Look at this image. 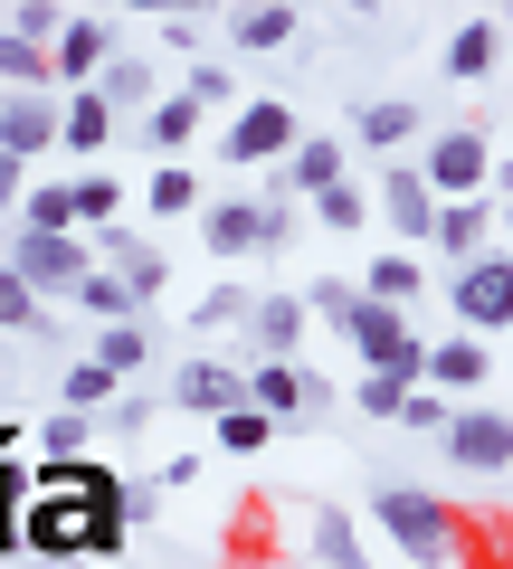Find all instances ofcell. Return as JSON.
Wrapping results in <instances>:
<instances>
[{
  "instance_id": "obj_1",
  "label": "cell",
  "mask_w": 513,
  "mask_h": 569,
  "mask_svg": "<svg viewBox=\"0 0 513 569\" xmlns=\"http://www.w3.org/2000/svg\"><path fill=\"white\" fill-rule=\"evenodd\" d=\"M371 522H381V541L410 569H456L466 560V512L447 493H428V485H381L371 493Z\"/></svg>"
},
{
  "instance_id": "obj_2",
  "label": "cell",
  "mask_w": 513,
  "mask_h": 569,
  "mask_svg": "<svg viewBox=\"0 0 513 569\" xmlns=\"http://www.w3.org/2000/svg\"><path fill=\"white\" fill-rule=\"evenodd\" d=\"M494 133L485 123H447V133H428V152H418V181H428V200H485L494 190Z\"/></svg>"
},
{
  "instance_id": "obj_3",
  "label": "cell",
  "mask_w": 513,
  "mask_h": 569,
  "mask_svg": "<svg viewBox=\"0 0 513 569\" xmlns=\"http://www.w3.org/2000/svg\"><path fill=\"white\" fill-rule=\"evenodd\" d=\"M437 447H447L456 475H475V485H504V466H513V418H504V399H466V408H447Z\"/></svg>"
},
{
  "instance_id": "obj_4",
  "label": "cell",
  "mask_w": 513,
  "mask_h": 569,
  "mask_svg": "<svg viewBox=\"0 0 513 569\" xmlns=\"http://www.w3.org/2000/svg\"><path fill=\"white\" fill-rule=\"evenodd\" d=\"M295 104L286 96H247V104H228V133H219V162H238V171H276L295 152Z\"/></svg>"
},
{
  "instance_id": "obj_5",
  "label": "cell",
  "mask_w": 513,
  "mask_h": 569,
  "mask_svg": "<svg viewBox=\"0 0 513 569\" xmlns=\"http://www.w3.org/2000/svg\"><path fill=\"white\" fill-rule=\"evenodd\" d=\"M447 295H456V323H466V342H494V332L513 323V257H504V247L466 257Z\"/></svg>"
},
{
  "instance_id": "obj_6",
  "label": "cell",
  "mask_w": 513,
  "mask_h": 569,
  "mask_svg": "<svg viewBox=\"0 0 513 569\" xmlns=\"http://www.w3.org/2000/svg\"><path fill=\"white\" fill-rule=\"evenodd\" d=\"M0 247H10L0 266H10V276H20L39 305H48V295H77V276L96 266V257H86V238H29V228H10Z\"/></svg>"
},
{
  "instance_id": "obj_7",
  "label": "cell",
  "mask_w": 513,
  "mask_h": 569,
  "mask_svg": "<svg viewBox=\"0 0 513 569\" xmlns=\"http://www.w3.org/2000/svg\"><path fill=\"white\" fill-rule=\"evenodd\" d=\"M105 58H115V20H96V10H67L58 48H48V96H86V86L105 77Z\"/></svg>"
},
{
  "instance_id": "obj_8",
  "label": "cell",
  "mask_w": 513,
  "mask_h": 569,
  "mask_svg": "<svg viewBox=\"0 0 513 569\" xmlns=\"http://www.w3.org/2000/svg\"><path fill=\"white\" fill-rule=\"evenodd\" d=\"M247 361H305V305H295V284H257V305H247Z\"/></svg>"
},
{
  "instance_id": "obj_9",
  "label": "cell",
  "mask_w": 513,
  "mask_h": 569,
  "mask_svg": "<svg viewBox=\"0 0 513 569\" xmlns=\"http://www.w3.org/2000/svg\"><path fill=\"white\" fill-rule=\"evenodd\" d=\"M371 219H391L399 257H418V247H428L437 200H428V181H418V162H391V181H381V209H371Z\"/></svg>"
},
{
  "instance_id": "obj_10",
  "label": "cell",
  "mask_w": 513,
  "mask_h": 569,
  "mask_svg": "<svg viewBox=\"0 0 513 569\" xmlns=\"http://www.w3.org/2000/svg\"><path fill=\"white\" fill-rule=\"evenodd\" d=\"M171 408H190V418H228V408H247V370L238 361H181V370H171Z\"/></svg>"
},
{
  "instance_id": "obj_11",
  "label": "cell",
  "mask_w": 513,
  "mask_h": 569,
  "mask_svg": "<svg viewBox=\"0 0 513 569\" xmlns=\"http://www.w3.org/2000/svg\"><path fill=\"white\" fill-rule=\"evenodd\" d=\"M494 67H504V10H466L456 39H447V77L456 86H485Z\"/></svg>"
},
{
  "instance_id": "obj_12",
  "label": "cell",
  "mask_w": 513,
  "mask_h": 569,
  "mask_svg": "<svg viewBox=\"0 0 513 569\" xmlns=\"http://www.w3.org/2000/svg\"><path fill=\"white\" fill-rule=\"evenodd\" d=\"M0 152L29 171V152H58V96H0Z\"/></svg>"
},
{
  "instance_id": "obj_13",
  "label": "cell",
  "mask_w": 513,
  "mask_h": 569,
  "mask_svg": "<svg viewBox=\"0 0 513 569\" xmlns=\"http://www.w3.org/2000/svg\"><path fill=\"white\" fill-rule=\"evenodd\" d=\"M494 219H504V209H494V190H485V200H437V228H428V238L466 266V257H485V247H504V238H494Z\"/></svg>"
},
{
  "instance_id": "obj_14",
  "label": "cell",
  "mask_w": 513,
  "mask_h": 569,
  "mask_svg": "<svg viewBox=\"0 0 513 569\" xmlns=\"http://www.w3.org/2000/svg\"><path fill=\"white\" fill-rule=\"evenodd\" d=\"M333 181H343V133H295V152L276 162V190H286V200L305 190L314 200V190H333Z\"/></svg>"
},
{
  "instance_id": "obj_15",
  "label": "cell",
  "mask_w": 513,
  "mask_h": 569,
  "mask_svg": "<svg viewBox=\"0 0 513 569\" xmlns=\"http://www.w3.org/2000/svg\"><path fill=\"white\" fill-rule=\"evenodd\" d=\"M428 133V114H418L410 96H371V104H352V142H371V152H399V142H418Z\"/></svg>"
},
{
  "instance_id": "obj_16",
  "label": "cell",
  "mask_w": 513,
  "mask_h": 569,
  "mask_svg": "<svg viewBox=\"0 0 513 569\" xmlns=\"http://www.w3.org/2000/svg\"><path fill=\"white\" fill-rule=\"evenodd\" d=\"M86 96H96L105 114H152V104H162V77H152V58H105V77L86 86Z\"/></svg>"
},
{
  "instance_id": "obj_17",
  "label": "cell",
  "mask_w": 513,
  "mask_h": 569,
  "mask_svg": "<svg viewBox=\"0 0 513 569\" xmlns=\"http://www.w3.org/2000/svg\"><path fill=\"white\" fill-rule=\"evenodd\" d=\"M105 142H115V114L96 96H58V152H77L86 171H105Z\"/></svg>"
},
{
  "instance_id": "obj_18",
  "label": "cell",
  "mask_w": 513,
  "mask_h": 569,
  "mask_svg": "<svg viewBox=\"0 0 513 569\" xmlns=\"http://www.w3.org/2000/svg\"><path fill=\"white\" fill-rule=\"evenodd\" d=\"M295 29H305V10H286V0H267V10H228V48H238V58L295 48Z\"/></svg>"
},
{
  "instance_id": "obj_19",
  "label": "cell",
  "mask_w": 513,
  "mask_h": 569,
  "mask_svg": "<svg viewBox=\"0 0 513 569\" xmlns=\"http://www.w3.org/2000/svg\"><path fill=\"white\" fill-rule=\"evenodd\" d=\"M418 284H428V266H418V257H399V247H391V257H371L362 276H352V295H371V305L410 313V305H418Z\"/></svg>"
},
{
  "instance_id": "obj_20",
  "label": "cell",
  "mask_w": 513,
  "mask_h": 569,
  "mask_svg": "<svg viewBox=\"0 0 513 569\" xmlns=\"http://www.w3.org/2000/svg\"><path fill=\"white\" fill-rule=\"evenodd\" d=\"M200 247L209 257H257V200H200Z\"/></svg>"
},
{
  "instance_id": "obj_21",
  "label": "cell",
  "mask_w": 513,
  "mask_h": 569,
  "mask_svg": "<svg viewBox=\"0 0 513 569\" xmlns=\"http://www.w3.org/2000/svg\"><path fill=\"white\" fill-rule=\"evenodd\" d=\"M305 550H314L324 569H371V541H362V522H352V512H333V503L305 522Z\"/></svg>"
},
{
  "instance_id": "obj_22",
  "label": "cell",
  "mask_w": 513,
  "mask_h": 569,
  "mask_svg": "<svg viewBox=\"0 0 513 569\" xmlns=\"http://www.w3.org/2000/svg\"><path fill=\"white\" fill-rule=\"evenodd\" d=\"M67 305H77V313H86L96 332H105V323H144V305H134V295H124V276H105V266H86Z\"/></svg>"
},
{
  "instance_id": "obj_23",
  "label": "cell",
  "mask_w": 513,
  "mask_h": 569,
  "mask_svg": "<svg viewBox=\"0 0 513 569\" xmlns=\"http://www.w3.org/2000/svg\"><path fill=\"white\" fill-rule=\"evenodd\" d=\"M144 142L162 152V162H181L190 142H200V104H190V96H162V104L144 114Z\"/></svg>"
},
{
  "instance_id": "obj_24",
  "label": "cell",
  "mask_w": 513,
  "mask_h": 569,
  "mask_svg": "<svg viewBox=\"0 0 513 569\" xmlns=\"http://www.w3.org/2000/svg\"><path fill=\"white\" fill-rule=\"evenodd\" d=\"M86 361H96L105 380H134V370L152 361V332H144V323H105V332H96V351H86Z\"/></svg>"
},
{
  "instance_id": "obj_25",
  "label": "cell",
  "mask_w": 513,
  "mask_h": 569,
  "mask_svg": "<svg viewBox=\"0 0 513 569\" xmlns=\"http://www.w3.org/2000/svg\"><path fill=\"white\" fill-rule=\"evenodd\" d=\"M67 200H77V238H96V228H115L124 181H115V171H77V181H67Z\"/></svg>"
},
{
  "instance_id": "obj_26",
  "label": "cell",
  "mask_w": 513,
  "mask_h": 569,
  "mask_svg": "<svg viewBox=\"0 0 513 569\" xmlns=\"http://www.w3.org/2000/svg\"><path fill=\"white\" fill-rule=\"evenodd\" d=\"M0 332H29V342H58V313H48L39 295H29L20 276H10V266H0Z\"/></svg>"
},
{
  "instance_id": "obj_27",
  "label": "cell",
  "mask_w": 513,
  "mask_h": 569,
  "mask_svg": "<svg viewBox=\"0 0 513 569\" xmlns=\"http://www.w3.org/2000/svg\"><path fill=\"white\" fill-rule=\"evenodd\" d=\"M0 96H48V48H29V39L0 29Z\"/></svg>"
},
{
  "instance_id": "obj_28",
  "label": "cell",
  "mask_w": 513,
  "mask_h": 569,
  "mask_svg": "<svg viewBox=\"0 0 513 569\" xmlns=\"http://www.w3.org/2000/svg\"><path fill=\"white\" fill-rule=\"evenodd\" d=\"M144 209H152V219H200V181H190V162H162V171H152Z\"/></svg>"
},
{
  "instance_id": "obj_29",
  "label": "cell",
  "mask_w": 513,
  "mask_h": 569,
  "mask_svg": "<svg viewBox=\"0 0 513 569\" xmlns=\"http://www.w3.org/2000/svg\"><path fill=\"white\" fill-rule=\"evenodd\" d=\"M20 512H29V456H0V560H20Z\"/></svg>"
},
{
  "instance_id": "obj_30",
  "label": "cell",
  "mask_w": 513,
  "mask_h": 569,
  "mask_svg": "<svg viewBox=\"0 0 513 569\" xmlns=\"http://www.w3.org/2000/svg\"><path fill=\"white\" fill-rule=\"evenodd\" d=\"M305 209H314V219H324V228H333V238H352V228H362V219H371V190H362V181H352V171H343V181H333V190H314V200H305Z\"/></svg>"
},
{
  "instance_id": "obj_31",
  "label": "cell",
  "mask_w": 513,
  "mask_h": 569,
  "mask_svg": "<svg viewBox=\"0 0 513 569\" xmlns=\"http://www.w3.org/2000/svg\"><path fill=\"white\" fill-rule=\"evenodd\" d=\"M0 29H10V39H29V48H58L67 10H58V0H20V10H0Z\"/></svg>"
},
{
  "instance_id": "obj_32",
  "label": "cell",
  "mask_w": 513,
  "mask_h": 569,
  "mask_svg": "<svg viewBox=\"0 0 513 569\" xmlns=\"http://www.w3.org/2000/svg\"><path fill=\"white\" fill-rule=\"evenodd\" d=\"M247 305H257V284H209L200 305H190V323H200V332H228V323H247Z\"/></svg>"
},
{
  "instance_id": "obj_33",
  "label": "cell",
  "mask_w": 513,
  "mask_h": 569,
  "mask_svg": "<svg viewBox=\"0 0 513 569\" xmlns=\"http://www.w3.org/2000/svg\"><path fill=\"white\" fill-rule=\"evenodd\" d=\"M267 437H276V427L257 418V408H228V418H219V456H257Z\"/></svg>"
},
{
  "instance_id": "obj_34",
  "label": "cell",
  "mask_w": 513,
  "mask_h": 569,
  "mask_svg": "<svg viewBox=\"0 0 513 569\" xmlns=\"http://www.w3.org/2000/svg\"><path fill=\"white\" fill-rule=\"evenodd\" d=\"M96 427H105V437H144V427H152V399H144V389H115Z\"/></svg>"
},
{
  "instance_id": "obj_35",
  "label": "cell",
  "mask_w": 513,
  "mask_h": 569,
  "mask_svg": "<svg viewBox=\"0 0 513 569\" xmlns=\"http://www.w3.org/2000/svg\"><path fill=\"white\" fill-rule=\"evenodd\" d=\"M152 20H162V48H171V58H190V48L209 39V10H152Z\"/></svg>"
},
{
  "instance_id": "obj_36",
  "label": "cell",
  "mask_w": 513,
  "mask_h": 569,
  "mask_svg": "<svg viewBox=\"0 0 513 569\" xmlns=\"http://www.w3.org/2000/svg\"><path fill=\"white\" fill-rule=\"evenodd\" d=\"M286 238H295V200H286V190H267V200H257V257L286 247Z\"/></svg>"
},
{
  "instance_id": "obj_37",
  "label": "cell",
  "mask_w": 513,
  "mask_h": 569,
  "mask_svg": "<svg viewBox=\"0 0 513 569\" xmlns=\"http://www.w3.org/2000/svg\"><path fill=\"white\" fill-rule=\"evenodd\" d=\"M181 96L200 104V114H209V104H228V67H219V58H190V77H181Z\"/></svg>"
},
{
  "instance_id": "obj_38",
  "label": "cell",
  "mask_w": 513,
  "mask_h": 569,
  "mask_svg": "<svg viewBox=\"0 0 513 569\" xmlns=\"http://www.w3.org/2000/svg\"><path fill=\"white\" fill-rule=\"evenodd\" d=\"M162 503H171V493L152 485V475H124V531H134V522H162Z\"/></svg>"
},
{
  "instance_id": "obj_39",
  "label": "cell",
  "mask_w": 513,
  "mask_h": 569,
  "mask_svg": "<svg viewBox=\"0 0 513 569\" xmlns=\"http://www.w3.org/2000/svg\"><path fill=\"white\" fill-rule=\"evenodd\" d=\"M391 427H418V437H437V427H447V399H437V389H410Z\"/></svg>"
},
{
  "instance_id": "obj_40",
  "label": "cell",
  "mask_w": 513,
  "mask_h": 569,
  "mask_svg": "<svg viewBox=\"0 0 513 569\" xmlns=\"http://www.w3.org/2000/svg\"><path fill=\"white\" fill-rule=\"evenodd\" d=\"M399 399H410V389H391V380H362V389H352V408H362V418H381V427L399 418Z\"/></svg>"
},
{
  "instance_id": "obj_41",
  "label": "cell",
  "mask_w": 513,
  "mask_h": 569,
  "mask_svg": "<svg viewBox=\"0 0 513 569\" xmlns=\"http://www.w3.org/2000/svg\"><path fill=\"white\" fill-rule=\"evenodd\" d=\"M20 190H29V171L10 162V152H0V209H20Z\"/></svg>"
},
{
  "instance_id": "obj_42",
  "label": "cell",
  "mask_w": 513,
  "mask_h": 569,
  "mask_svg": "<svg viewBox=\"0 0 513 569\" xmlns=\"http://www.w3.org/2000/svg\"><path fill=\"white\" fill-rule=\"evenodd\" d=\"M0 456H29V418H0Z\"/></svg>"
},
{
  "instance_id": "obj_43",
  "label": "cell",
  "mask_w": 513,
  "mask_h": 569,
  "mask_svg": "<svg viewBox=\"0 0 513 569\" xmlns=\"http://www.w3.org/2000/svg\"><path fill=\"white\" fill-rule=\"evenodd\" d=\"M29 569H86V560H29Z\"/></svg>"
},
{
  "instance_id": "obj_44",
  "label": "cell",
  "mask_w": 513,
  "mask_h": 569,
  "mask_svg": "<svg viewBox=\"0 0 513 569\" xmlns=\"http://www.w3.org/2000/svg\"><path fill=\"white\" fill-rule=\"evenodd\" d=\"M0 238H10V219H0Z\"/></svg>"
}]
</instances>
